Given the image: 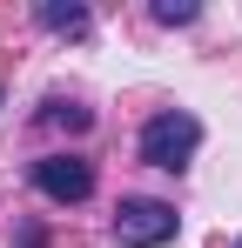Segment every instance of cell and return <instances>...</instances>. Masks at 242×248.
<instances>
[{
	"instance_id": "1",
	"label": "cell",
	"mask_w": 242,
	"mask_h": 248,
	"mask_svg": "<svg viewBox=\"0 0 242 248\" xmlns=\"http://www.w3.org/2000/svg\"><path fill=\"white\" fill-rule=\"evenodd\" d=\"M195 148H202V121L189 114V108H161L155 121L141 127V161H148V168L182 174V168L195 161Z\"/></svg>"
},
{
	"instance_id": "2",
	"label": "cell",
	"mask_w": 242,
	"mask_h": 248,
	"mask_svg": "<svg viewBox=\"0 0 242 248\" xmlns=\"http://www.w3.org/2000/svg\"><path fill=\"white\" fill-rule=\"evenodd\" d=\"M175 221L182 215L168 202H148V195L141 202H121L115 208V242L121 248H161V242H175Z\"/></svg>"
},
{
	"instance_id": "3",
	"label": "cell",
	"mask_w": 242,
	"mask_h": 248,
	"mask_svg": "<svg viewBox=\"0 0 242 248\" xmlns=\"http://www.w3.org/2000/svg\"><path fill=\"white\" fill-rule=\"evenodd\" d=\"M34 188L47 202H87L94 195V168L81 161V155H40L34 161Z\"/></svg>"
},
{
	"instance_id": "4",
	"label": "cell",
	"mask_w": 242,
	"mask_h": 248,
	"mask_svg": "<svg viewBox=\"0 0 242 248\" xmlns=\"http://www.w3.org/2000/svg\"><path fill=\"white\" fill-rule=\"evenodd\" d=\"M34 20L47 27V34H87V7H61V0H40Z\"/></svg>"
},
{
	"instance_id": "5",
	"label": "cell",
	"mask_w": 242,
	"mask_h": 248,
	"mask_svg": "<svg viewBox=\"0 0 242 248\" xmlns=\"http://www.w3.org/2000/svg\"><path fill=\"white\" fill-rule=\"evenodd\" d=\"M40 121H47V127H68V134H81L94 114H87V108H74V101H47V114H40Z\"/></svg>"
},
{
	"instance_id": "6",
	"label": "cell",
	"mask_w": 242,
	"mask_h": 248,
	"mask_svg": "<svg viewBox=\"0 0 242 248\" xmlns=\"http://www.w3.org/2000/svg\"><path fill=\"white\" fill-rule=\"evenodd\" d=\"M155 20L161 27H189L195 20V0H155Z\"/></svg>"
},
{
	"instance_id": "7",
	"label": "cell",
	"mask_w": 242,
	"mask_h": 248,
	"mask_svg": "<svg viewBox=\"0 0 242 248\" xmlns=\"http://www.w3.org/2000/svg\"><path fill=\"white\" fill-rule=\"evenodd\" d=\"M236 248H242V242H236Z\"/></svg>"
}]
</instances>
